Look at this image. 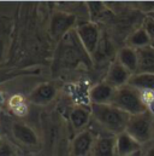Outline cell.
<instances>
[{
	"mask_svg": "<svg viewBox=\"0 0 154 156\" xmlns=\"http://www.w3.org/2000/svg\"><path fill=\"white\" fill-rule=\"evenodd\" d=\"M92 119L104 129L102 133L118 136L126 129L130 115L113 104H92Z\"/></svg>",
	"mask_w": 154,
	"mask_h": 156,
	"instance_id": "1",
	"label": "cell"
},
{
	"mask_svg": "<svg viewBox=\"0 0 154 156\" xmlns=\"http://www.w3.org/2000/svg\"><path fill=\"white\" fill-rule=\"evenodd\" d=\"M125 131L143 147L154 140V116L148 112L132 115L129 119Z\"/></svg>",
	"mask_w": 154,
	"mask_h": 156,
	"instance_id": "2",
	"label": "cell"
},
{
	"mask_svg": "<svg viewBox=\"0 0 154 156\" xmlns=\"http://www.w3.org/2000/svg\"><path fill=\"white\" fill-rule=\"evenodd\" d=\"M112 104L130 116L146 112L141 102L140 91L130 85H125L123 87L117 88Z\"/></svg>",
	"mask_w": 154,
	"mask_h": 156,
	"instance_id": "3",
	"label": "cell"
},
{
	"mask_svg": "<svg viewBox=\"0 0 154 156\" xmlns=\"http://www.w3.org/2000/svg\"><path fill=\"white\" fill-rule=\"evenodd\" d=\"M76 34L82 44V46L87 51V53L90 57H93L95 55V52L98 51L99 45L102 39L98 23H94L90 21V22L79 24L76 29Z\"/></svg>",
	"mask_w": 154,
	"mask_h": 156,
	"instance_id": "4",
	"label": "cell"
},
{
	"mask_svg": "<svg viewBox=\"0 0 154 156\" xmlns=\"http://www.w3.org/2000/svg\"><path fill=\"white\" fill-rule=\"evenodd\" d=\"M98 134L92 129H83L78 132L72 140L71 151L72 156H90L94 143L96 140Z\"/></svg>",
	"mask_w": 154,
	"mask_h": 156,
	"instance_id": "5",
	"label": "cell"
},
{
	"mask_svg": "<svg viewBox=\"0 0 154 156\" xmlns=\"http://www.w3.org/2000/svg\"><path fill=\"white\" fill-rule=\"evenodd\" d=\"M116 91L117 88L104 80L89 90V101L92 104H112Z\"/></svg>",
	"mask_w": 154,
	"mask_h": 156,
	"instance_id": "6",
	"label": "cell"
},
{
	"mask_svg": "<svg viewBox=\"0 0 154 156\" xmlns=\"http://www.w3.org/2000/svg\"><path fill=\"white\" fill-rule=\"evenodd\" d=\"M76 16L65 12H57L54 13L51 21V33L54 38H60L66 35L70 32L71 27L75 24Z\"/></svg>",
	"mask_w": 154,
	"mask_h": 156,
	"instance_id": "7",
	"label": "cell"
},
{
	"mask_svg": "<svg viewBox=\"0 0 154 156\" xmlns=\"http://www.w3.org/2000/svg\"><path fill=\"white\" fill-rule=\"evenodd\" d=\"M131 75L132 74L128 69H125L119 62H117L115 59L113 62H111V64L107 69L105 81L107 83H110L111 86H113L115 88H119V87H123L129 83Z\"/></svg>",
	"mask_w": 154,
	"mask_h": 156,
	"instance_id": "8",
	"label": "cell"
},
{
	"mask_svg": "<svg viewBox=\"0 0 154 156\" xmlns=\"http://www.w3.org/2000/svg\"><path fill=\"white\" fill-rule=\"evenodd\" d=\"M116 147L117 156H132L141 153L142 145L134 139L126 131L116 136Z\"/></svg>",
	"mask_w": 154,
	"mask_h": 156,
	"instance_id": "9",
	"label": "cell"
},
{
	"mask_svg": "<svg viewBox=\"0 0 154 156\" xmlns=\"http://www.w3.org/2000/svg\"><path fill=\"white\" fill-rule=\"evenodd\" d=\"M90 156H117L116 136L109 133L98 134Z\"/></svg>",
	"mask_w": 154,
	"mask_h": 156,
	"instance_id": "10",
	"label": "cell"
},
{
	"mask_svg": "<svg viewBox=\"0 0 154 156\" xmlns=\"http://www.w3.org/2000/svg\"><path fill=\"white\" fill-rule=\"evenodd\" d=\"M116 61L119 62L131 74H136L139 70V55L137 51L131 47L123 46L119 48L116 55Z\"/></svg>",
	"mask_w": 154,
	"mask_h": 156,
	"instance_id": "11",
	"label": "cell"
},
{
	"mask_svg": "<svg viewBox=\"0 0 154 156\" xmlns=\"http://www.w3.org/2000/svg\"><path fill=\"white\" fill-rule=\"evenodd\" d=\"M55 93L57 90L52 83L43 82L33 90V92L29 96V99L32 103L36 105H45L52 102V99L55 97Z\"/></svg>",
	"mask_w": 154,
	"mask_h": 156,
	"instance_id": "12",
	"label": "cell"
},
{
	"mask_svg": "<svg viewBox=\"0 0 154 156\" xmlns=\"http://www.w3.org/2000/svg\"><path fill=\"white\" fill-rule=\"evenodd\" d=\"M125 46L131 47V48L139 51V50H142V48L153 46V44H152V40L149 38L148 33L146 32V29L142 26H140L136 29H134L126 37V39H125Z\"/></svg>",
	"mask_w": 154,
	"mask_h": 156,
	"instance_id": "13",
	"label": "cell"
},
{
	"mask_svg": "<svg viewBox=\"0 0 154 156\" xmlns=\"http://www.w3.org/2000/svg\"><path fill=\"white\" fill-rule=\"evenodd\" d=\"M12 134L18 142L25 145H38V143L36 133L28 125L22 122H15L12 125Z\"/></svg>",
	"mask_w": 154,
	"mask_h": 156,
	"instance_id": "14",
	"label": "cell"
},
{
	"mask_svg": "<svg viewBox=\"0 0 154 156\" xmlns=\"http://www.w3.org/2000/svg\"><path fill=\"white\" fill-rule=\"evenodd\" d=\"M90 119H92V110L90 108L88 109L85 107H76L70 114V121L72 123V127L78 132L85 129Z\"/></svg>",
	"mask_w": 154,
	"mask_h": 156,
	"instance_id": "15",
	"label": "cell"
},
{
	"mask_svg": "<svg viewBox=\"0 0 154 156\" xmlns=\"http://www.w3.org/2000/svg\"><path fill=\"white\" fill-rule=\"evenodd\" d=\"M139 55V70L137 73L154 74V46H149L137 51Z\"/></svg>",
	"mask_w": 154,
	"mask_h": 156,
	"instance_id": "16",
	"label": "cell"
},
{
	"mask_svg": "<svg viewBox=\"0 0 154 156\" xmlns=\"http://www.w3.org/2000/svg\"><path fill=\"white\" fill-rule=\"evenodd\" d=\"M130 86L139 91H154V74L151 73H136L129 80Z\"/></svg>",
	"mask_w": 154,
	"mask_h": 156,
	"instance_id": "17",
	"label": "cell"
},
{
	"mask_svg": "<svg viewBox=\"0 0 154 156\" xmlns=\"http://www.w3.org/2000/svg\"><path fill=\"white\" fill-rule=\"evenodd\" d=\"M140 97L146 112L154 116V91H140Z\"/></svg>",
	"mask_w": 154,
	"mask_h": 156,
	"instance_id": "18",
	"label": "cell"
},
{
	"mask_svg": "<svg viewBox=\"0 0 154 156\" xmlns=\"http://www.w3.org/2000/svg\"><path fill=\"white\" fill-rule=\"evenodd\" d=\"M142 27L146 29V32L148 33L149 38L152 40V44L154 46V17L153 16H145L143 17V21H142Z\"/></svg>",
	"mask_w": 154,
	"mask_h": 156,
	"instance_id": "19",
	"label": "cell"
},
{
	"mask_svg": "<svg viewBox=\"0 0 154 156\" xmlns=\"http://www.w3.org/2000/svg\"><path fill=\"white\" fill-rule=\"evenodd\" d=\"M0 156H15L13 148L7 142H2V144L0 147Z\"/></svg>",
	"mask_w": 154,
	"mask_h": 156,
	"instance_id": "20",
	"label": "cell"
},
{
	"mask_svg": "<svg viewBox=\"0 0 154 156\" xmlns=\"http://www.w3.org/2000/svg\"><path fill=\"white\" fill-rule=\"evenodd\" d=\"M141 156H154V140L145 144L141 150Z\"/></svg>",
	"mask_w": 154,
	"mask_h": 156,
	"instance_id": "21",
	"label": "cell"
},
{
	"mask_svg": "<svg viewBox=\"0 0 154 156\" xmlns=\"http://www.w3.org/2000/svg\"><path fill=\"white\" fill-rule=\"evenodd\" d=\"M132 156H141V154L139 153V154H135V155H132Z\"/></svg>",
	"mask_w": 154,
	"mask_h": 156,
	"instance_id": "22",
	"label": "cell"
},
{
	"mask_svg": "<svg viewBox=\"0 0 154 156\" xmlns=\"http://www.w3.org/2000/svg\"><path fill=\"white\" fill-rule=\"evenodd\" d=\"M1 144H2V140H1V139H0V147H1Z\"/></svg>",
	"mask_w": 154,
	"mask_h": 156,
	"instance_id": "23",
	"label": "cell"
},
{
	"mask_svg": "<svg viewBox=\"0 0 154 156\" xmlns=\"http://www.w3.org/2000/svg\"><path fill=\"white\" fill-rule=\"evenodd\" d=\"M149 16H153V17H154V12H153V13H152V15H149Z\"/></svg>",
	"mask_w": 154,
	"mask_h": 156,
	"instance_id": "24",
	"label": "cell"
}]
</instances>
